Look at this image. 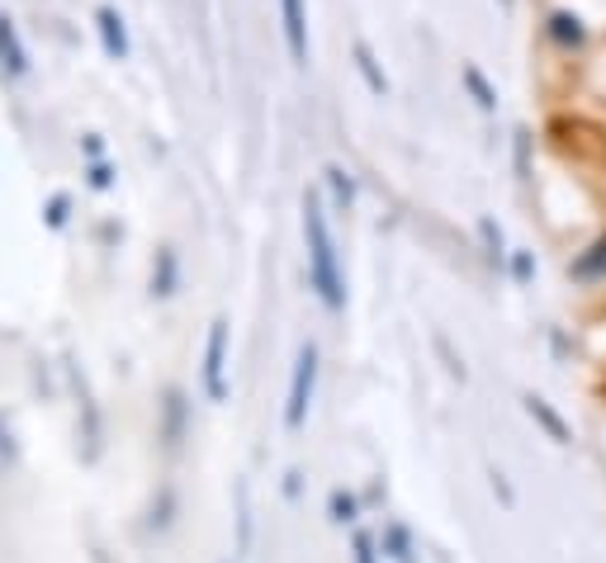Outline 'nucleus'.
<instances>
[{
	"label": "nucleus",
	"mask_w": 606,
	"mask_h": 563,
	"mask_svg": "<svg viewBox=\"0 0 606 563\" xmlns=\"http://www.w3.org/2000/svg\"><path fill=\"white\" fill-rule=\"evenodd\" d=\"M356 559H360V563H374V554H370V540H365V536L356 540Z\"/></svg>",
	"instance_id": "obj_11"
},
{
	"label": "nucleus",
	"mask_w": 606,
	"mask_h": 563,
	"mask_svg": "<svg viewBox=\"0 0 606 563\" xmlns=\"http://www.w3.org/2000/svg\"><path fill=\"white\" fill-rule=\"evenodd\" d=\"M545 38H550L555 48H564V52H579L587 43V28H583V20L573 10H550V14H545Z\"/></svg>",
	"instance_id": "obj_2"
},
{
	"label": "nucleus",
	"mask_w": 606,
	"mask_h": 563,
	"mask_svg": "<svg viewBox=\"0 0 606 563\" xmlns=\"http://www.w3.org/2000/svg\"><path fill=\"white\" fill-rule=\"evenodd\" d=\"M569 275L579 284H602L606 280V233L597 242H587V247L569 261Z\"/></svg>",
	"instance_id": "obj_3"
},
{
	"label": "nucleus",
	"mask_w": 606,
	"mask_h": 563,
	"mask_svg": "<svg viewBox=\"0 0 606 563\" xmlns=\"http://www.w3.org/2000/svg\"><path fill=\"white\" fill-rule=\"evenodd\" d=\"M303 233H308V251H313V280H317V289H323V298L337 308L341 303V275H337V251H331V237H327L317 199L303 204Z\"/></svg>",
	"instance_id": "obj_1"
},
{
	"label": "nucleus",
	"mask_w": 606,
	"mask_h": 563,
	"mask_svg": "<svg viewBox=\"0 0 606 563\" xmlns=\"http://www.w3.org/2000/svg\"><path fill=\"white\" fill-rule=\"evenodd\" d=\"M483 237H488V247H493V261H498V256H502V233H498L493 223H483Z\"/></svg>",
	"instance_id": "obj_10"
},
{
	"label": "nucleus",
	"mask_w": 606,
	"mask_h": 563,
	"mask_svg": "<svg viewBox=\"0 0 606 563\" xmlns=\"http://www.w3.org/2000/svg\"><path fill=\"white\" fill-rule=\"evenodd\" d=\"M526 412L536 417V422H540L545 431H550V441H555V445H569V441H573V436H569V426H564V417H559V412H555L545 398H536V394H531V398H526Z\"/></svg>",
	"instance_id": "obj_6"
},
{
	"label": "nucleus",
	"mask_w": 606,
	"mask_h": 563,
	"mask_svg": "<svg viewBox=\"0 0 606 563\" xmlns=\"http://www.w3.org/2000/svg\"><path fill=\"white\" fill-rule=\"evenodd\" d=\"M465 85L474 91V99H479V109H498V91L483 81V71H479V67H465Z\"/></svg>",
	"instance_id": "obj_7"
},
{
	"label": "nucleus",
	"mask_w": 606,
	"mask_h": 563,
	"mask_svg": "<svg viewBox=\"0 0 606 563\" xmlns=\"http://www.w3.org/2000/svg\"><path fill=\"white\" fill-rule=\"evenodd\" d=\"M498 5H502V10H512V5H516V0H498Z\"/></svg>",
	"instance_id": "obj_12"
},
{
	"label": "nucleus",
	"mask_w": 606,
	"mask_h": 563,
	"mask_svg": "<svg viewBox=\"0 0 606 563\" xmlns=\"http://www.w3.org/2000/svg\"><path fill=\"white\" fill-rule=\"evenodd\" d=\"M512 266H516V280H522V284H526L531 275H536V266H531V256H526V251H516V261H512Z\"/></svg>",
	"instance_id": "obj_9"
},
{
	"label": "nucleus",
	"mask_w": 606,
	"mask_h": 563,
	"mask_svg": "<svg viewBox=\"0 0 606 563\" xmlns=\"http://www.w3.org/2000/svg\"><path fill=\"white\" fill-rule=\"evenodd\" d=\"M284 14V38H290V57L308 62V28H303V0H280Z\"/></svg>",
	"instance_id": "obj_5"
},
{
	"label": "nucleus",
	"mask_w": 606,
	"mask_h": 563,
	"mask_svg": "<svg viewBox=\"0 0 606 563\" xmlns=\"http://www.w3.org/2000/svg\"><path fill=\"white\" fill-rule=\"evenodd\" d=\"M308 398H313V345H303V351H299V370H294V394H290V426H303Z\"/></svg>",
	"instance_id": "obj_4"
},
{
	"label": "nucleus",
	"mask_w": 606,
	"mask_h": 563,
	"mask_svg": "<svg viewBox=\"0 0 606 563\" xmlns=\"http://www.w3.org/2000/svg\"><path fill=\"white\" fill-rule=\"evenodd\" d=\"M516 171H522V180L531 176V138L516 133Z\"/></svg>",
	"instance_id": "obj_8"
}]
</instances>
